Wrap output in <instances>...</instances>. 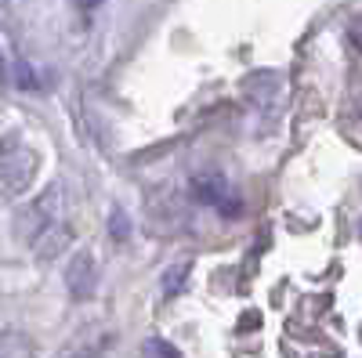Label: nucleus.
I'll return each instance as SVG.
<instances>
[{
    "instance_id": "obj_2",
    "label": "nucleus",
    "mask_w": 362,
    "mask_h": 358,
    "mask_svg": "<svg viewBox=\"0 0 362 358\" xmlns=\"http://www.w3.org/2000/svg\"><path fill=\"white\" fill-rule=\"evenodd\" d=\"M58 214H62V185H47V189H44V192H40V196L18 214V221H15V235L22 239L25 246H33L47 228L58 225Z\"/></svg>"
},
{
    "instance_id": "obj_12",
    "label": "nucleus",
    "mask_w": 362,
    "mask_h": 358,
    "mask_svg": "<svg viewBox=\"0 0 362 358\" xmlns=\"http://www.w3.org/2000/svg\"><path fill=\"white\" fill-rule=\"evenodd\" d=\"M4 76H8V62H4V51H0V83H4Z\"/></svg>"
},
{
    "instance_id": "obj_13",
    "label": "nucleus",
    "mask_w": 362,
    "mask_h": 358,
    "mask_svg": "<svg viewBox=\"0 0 362 358\" xmlns=\"http://www.w3.org/2000/svg\"><path fill=\"white\" fill-rule=\"evenodd\" d=\"M358 235H362V221H358Z\"/></svg>"
},
{
    "instance_id": "obj_7",
    "label": "nucleus",
    "mask_w": 362,
    "mask_h": 358,
    "mask_svg": "<svg viewBox=\"0 0 362 358\" xmlns=\"http://www.w3.org/2000/svg\"><path fill=\"white\" fill-rule=\"evenodd\" d=\"M141 354H145V358H185V354H181L170 340H163V337H148V340L141 344Z\"/></svg>"
},
{
    "instance_id": "obj_10",
    "label": "nucleus",
    "mask_w": 362,
    "mask_h": 358,
    "mask_svg": "<svg viewBox=\"0 0 362 358\" xmlns=\"http://www.w3.org/2000/svg\"><path fill=\"white\" fill-rule=\"evenodd\" d=\"M348 40L362 51V15H355V18H351V25H348Z\"/></svg>"
},
{
    "instance_id": "obj_3",
    "label": "nucleus",
    "mask_w": 362,
    "mask_h": 358,
    "mask_svg": "<svg viewBox=\"0 0 362 358\" xmlns=\"http://www.w3.org/2000/svg\"><path fill=\"white\" fill-rule=\"evenodd\" d=\"M66 290H69L73 301L95 297V290H98V261H95L90 250L73 253V261L66 264Z\"/></svg>"
},
{
    "instance_id": "obj_4",
    "label": "nucleus",
    "mask_w": 362,
    "mask_h": 358,
    "mask_svg": "<svg viewBox=\"0 0 362 358\" xmlns=\"http://www.w3.org/2000/svg\"><path fill=\"white\" fill-rule=\"evenodd\" d=\"M69 239H73V228L66 225V221H58L54 228H47L37 243H33V253H37V261H54L58 253H62L66 246H69Z\"/></svg>"
},
{
    "instance_id": "obj_1",
    "label": "nucleus",
    "mask_w": 362,
    "mask_h": 358,
    "mask_svg": "<svg viewBox=\"0 0 362 358\" xmlns=\"http://www.w3.org/2000/svg\"><path fill=\"white\" fill-rule=\"evenodd\" d=\"M40 170V153L22 138V131H11L0 138V185L8 196H18L33 185Z\"/></svg>"
},
{
    "instance_id": "obj_6",
    "label": "nucleus",
    "mask_w": 362,
    "mask_h": 358,
    "mask_svg": "<svg viewBox=\"0 0 362 358\" xmlns=\"http://www.w3.org/2000/svg\"><path fill=\"white\" fill-rule=\"evenodd\" d=\"M189 272H192V261H177V264H170L167 272L160 275V290H163V297H177L181 290H185Z\"/></svg>"
},
{
    "instance_id": "obj_8",
    "label": "nucleus",
    "mask_w": 362,
    "mask_h": 358,
    "mask_svg": "<svg viewBox=\"0 0 362 358\" xmlns=\"http://www.w3.org/2000/svg\"><path fill=\"white\" fill-rule=\"evenodd\" d=\"M109 232H112L116 243H124V239L131 235V221H127L124 210H112V217H109Z\"/></svg>"
},
{
    "instance_id": "obj_5",
    "label": "nucleus",
    "mask_w": 362,
    "mask_h": 358,
    "mask_svg": "<svg viewBox=\"0 0 362 358\" xmlns=\"http://www.w3.org/2000/svg\"><path fill=\"white\" fill-rule=\"evenodd\" d=\"M192 199L203 203V206H221L228 199V185H225V177L218 174H210V177H196L192 181Z\"/></svg>"
},
{
    "instance_id": "obj_11",
    "label": "nucleus",
    "mask_w": 362,
    "mask_h": 358,
    "mask_svg": "<svg viewBox=\"0 0 362 358\" xmlns=\"http://www.w3.org/2000/svg\"><path fill=\"white\" fill-rule=\"evenodd\" d=\"M76 4H80L83 11H90V8H98V4H102V0H76Z\"/></svg>"
},
{
    "instance_id": "obj_9",
    "label": "nucleus",
    "mask_w": 362,
    "mask_h": 358,
    "mask_svg": "<svg viewBox=\"0 0 362 358\" xmlns=\"http://www.w3.org/2000/svg\"><path fill=\"white\" fill-rule=\"evenodd\" d=\"M218 210H221V217H225V221H235L239 214H243V203H239V199H225V203L218 206Z\"/></svg>"
}]
</instances>
